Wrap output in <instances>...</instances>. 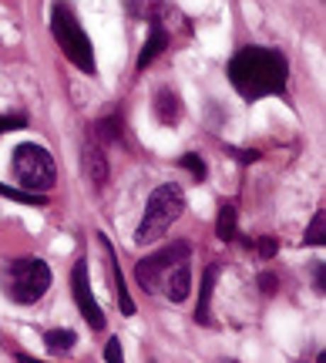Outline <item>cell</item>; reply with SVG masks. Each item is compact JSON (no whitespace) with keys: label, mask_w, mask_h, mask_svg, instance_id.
I'll use <instances>...</instances> for the list:
<instances>
[{"label":"cell","mask_w":326,"mask_h":363,"mask_svg":"<svg viewBox=\"0 0 326 363\" xmlns=\"http://www.w3.org/2000/svg\"><path fill=\"white\" fill-rule=\"evenodd\" d=\"M225 74L246 101H259L269 94H286L289 61L276 48H239L229 57Z\"/></svg>","instance_id":"obj_1"},{"label":"cell","mask_w":326,"mask_h":363,"mask_svg":"<svg viewBox=\"0 0 326 363\" xmlns=\"http://www.w3.org/2000/svg\"><path fill=\"white\" fill-rule=\"evenodd\" d=\"M182 212H185L182 185H175V182L158 185L155 192L148 195V202H145V216H142V222H138V229H135V246H152V242H158V239L179 222Z\"/></svg>","instance_id":"obj_2"},{"label":"cell","mask_w":326,"mask_h":363,"mask_svg":"<svg viewBox=\"0 0 326 363\" xmlns=\"http://www.w3.org/2000/svg\"><path fill=\"white\" fill-rule=\"evenodd\" d=\"M51 34L57 40V48L64 54L71 65L84 71V74H94V48H91V38L88 30L81 27L78 13L71 7V0H54L51 4Z\"/></svg>","instance_id":"obj_3"},{"label":"cell","mask_w":326,"mask_h":363,"mask_svg":"<svg viewBox=\"0 0 326 363\" xmlns=\"http://www.w3.org/2000/svg\"><path fill=\"white\" fill-rule=\"evenodd\" d=\"M0 286H4V293H7L17 306H30V303H38V299L47 293L51 269H47L44 259H17L0 272Z\"/></svg>","instance_id":"obj_4"},{"label":"cell","mask_w":326,"mask_h":363,"mask_svg":"<svg viewBox=\"0 0 326 363\" xmlns=\"http://www.w3.org/2000/svg\"><path fill=\"white\" fill-rule=\"evenodd\" d=\"M11 169H13V179L21 182L27 192L44 195L47 189H54V179H57L51 152L40 148V145H34V142H21L17 148H13Z\"/></svg>","instance_id":"obj_5"},{"label":"cell","mask_w":326,"mask_h":363,"mask_svg":"<svg viewBox=\"0 0 326 363\" xmlns=\"http://www.w3.org/2000/svg\"><path fill=\"white\" fill-rule=\"evenodd\" d=\"M182 259H192V246L179 239V242H169V246L155 249L152 256H145L138 266H135V279L148 289V293H158V286H162V276L175 266V262Z\"/></svg>","instance_id":"obj_6"},{"label":"cell","mask_w":326,"mask_h":363,"mask_svg":"<svg viewBox=\"0 0 326 363\" xmlns=\"http://www.w3.org/2000/svg\"><path fill=\"white\" fill-rule=\"evenodd\" d=\"M71 293H74V303H78L81 316H84V323L91 326V330H105V310L98 306V299L91 293V276H88V262L81 256L74 262V269H71Z\"/></svg>","instance_id":"obj_7"},{"label":"cell","mask_w":326,"mask_h":363,"mask_svg":"<svg viewBox=\"0 0 326 363\" xmlns=\"http://www.w3.org/2000/svg\"><path fill=\"white\" fill-rule=\"evenodd\" d=\"M81 169H84V175H88V182H91L94 189H105L108 185V175H111L108 155H105V148L98 145L94 135H88V138L81 142Z\"/></svg>","instance_id":"obj_8"},{"label":"cell","mask_w":326,"mask_h":363,"mask_svg":"<svg viewBox=\"0 0 326 363\" xmlns=\"http://www.w3.org/2000/svg\"><path fill=\"white\" fill-rule=\"evenodd\" d=\"M189 289H192V269H189V259L175 262V266L162 276V286H158V293H165L169 303H185V299H189Z\"/></svg>","instance_id":"obj_9"},{"label":"cell","mask_w":326,"mask_h":363,"mask_svg":"<svg viewBox=\"0 0 326 363\" xmlns=\"http://www.w3.org/2000/svg\"><path fill=\"white\" fill-rule=\"evenodd\" d=\"M101 242H105L108 269H111V279H115L118 310H121V316H135V303H131V293H128V286H125V272H121V266H118V252H115V246H111V239H108V235H101Z\"/></svg>","instance_id":"obj_10"},{"label":"cell","mask_w":326,"mask_h":363,"mask_svg":"<svg viewBox=\"0 0 326 363\" xmlns=\"http://www.w3.org/2000/svg\"><path fill=\"white\" fill-rule=\"evenodd\" d=\"M165 44H169V30L162 27V21H152V27H148V40H145L142 54H138V71H145V67L152 65L158 54L165 51Z\"/></svg>","instance_id":"obj_11"},{"label":"cell","mask_w":326,"mask_h":363,"mask_svg":"<svg viewBox=\"0 0 326 363\" xmlns=\"http://www.w3.org/2000/svg\"><path fill=\"white\" fill-rule=\"evenodd\" d=\"M155 118L162 125H179V118H182V98L172 88H162L155 94Z\"/></svg>","instance_id":"obj_12"},{"label":"cell","mask_w":326,"mask_h":363,"mask_svg":"<svg viewBox=\"0 0 326 363\" xmlns=\"http://www.w3.org/2000/svg\"><path fill=\"white\" fill-rule=\"evenodd\" d=\"M215 276H219V266H209L206 269V279H202V293H198V310L196 320L202 326H209V303H212V286H215Z\"/></svg>","instance_id":"obj_13"},{"label":"cell","mask_w":326,"mask_h":363,"mask_svg":"<svg viewBox=\"0 0 326 363\" xmlns=\"http://www.w3.org/2000/svg\"><path fill=\"white\" fill-rule=\"evenodd\" d=\"M215 235L222 242H235L239 233H235V208L232 206H222L219 208V219H215Z\"/></svg>","instance_id":"obj_14"},{"label":"cell","mask_w":326,"mask_h":363,"mask_svg":"<svg viewBox=\"0 0 326 363\" xmlns=\"http://www.w3.org/2000/svg\"><path fill=\"white\" fill-rule=\"evenodd\" d=\"M0 199H11V202H21V206H47V195L27 192V189H11L4 182H0Z\"/></svg>","instance_id":"obj_15"},{"label":"cell","mask_w":326,"mask_h":363,"mask_svg":"<svg viewBox=\"0 0 326 363\" xmlns=\"http://www.w3.org/2000/svg\"><path fill=\"white\" fill-rule=\"evenodd\" d=\"M323 239H326V212L320 208V212H313V219H310V229L303 235V246H323Z\"/></svg>","instance_id":"obj_16"},{"label":"cell","mask_w":326,"mask_h":363,"mask_svg":"<svg viewBox=\"0 0 326 363\" xmlns=\"http://www.w3.org/2000/svg\"><path fill=\"white\" fill-rule=\"evenodd\" d=\"M74 343H78V337H74L71 330H47V333H44V347H47V350L64 353V350H71Z\"/></svg>","instance_id":"obj_17"},{"label":"cell","mask_w":326,"mask_h":363,"mask_svg":"<svg viewBox=\"0 0 326 363\" xmlns=\"http://www.w3.org/2000/svg\"><path fill=\"white\" fill-rule=\"evenodd\" d=\"M94 138H105V142H121V118L118 115H105L98 125H94Z\"/></svg>","instance_id":"obj_18"},{"label":"cell","mask_w":326,"mask_h":363,"mask_svg":"<svg viewBox=\"0 0 326 363\" xmlns=\"http://www.w3.org/2000/svg\"><path fill=\"white\" fill-rule=\"evenodd\" d=\"M101 357H105V363H125L121 340H118V337H108V343H105V350H101Z\"/></svg>","instance_id":"obj_19"},{"label":"cell","mask_w":326,"mask_h":363,"mask_svg":"<svg viewBox=\"0 0 326 363\" xmlns=\"http://www.w3.org/2000/svg\"><path fill=\"white\" fill-rule=\"evenodd\" d=\"M185 172H192L196 175V182H206V165H202V158L198 155H182V162H179Z\"/></svg>","instance_id":"obj_20"},{"label":"cell","mask_w":326,"mask_h":363,"mask_svg":"<svg viewBox=\"0 0 326 363\" xmlns=\"http://www.w3.org/2000/svg\"><path fill=\"white\" fill-rule=\"evenodd\" d=\"M27 128V115H0V135Z\"/></svg>","instance_id":"obj_21"},{"label":"cell","mask_w":326,"mask_h":363,"mask_svg":"<svg viewBox=\"0 0 326 363\" xmlns=\"http://www.w3.org/2000/svg\"><path fill=\"white\" fill-rule=\"evenodd\" d=\"M256 252H259L262 259H273L276 252H279V242H276L273 235H262V239H259V246H256Z\"/></svg>","instance_id":"obj_22"},{"label":"cell","mask_w":326,"mask_h":363,"mask_svg":"<svg viewBox=\"0 0 326 363\" xmlns=\"http://www.w3.org/2000/svg\"><path fill=\"white\" fill-rule=\"evenodd\" d=\"M313 283H316V289H320V293H326V266H323V262H316V266H313Z\"/></svg>","instance_id":"obj_23"},{"label":"cell","mask_w":326,"mask_h":363,"mask_svg":"<svg viewBox=\"0 0 326 363\" xmlns=\"http://www.w3.org/2000/svg\"><path fill=\"white\" fill-rule=\"evenodd\" d=\"M232 155L239 158L242 165H249V162H259V152H252V148H246V152H242V148H232Z\"/></svg>","instance_id":"obj_24"},{"label":"cell","mask_w":326,"mask_h":363,"mask_svg":"<svg viewBox=\"0 0 326 363\" xmlns=\"http://www.w3.org/2000/svg\"><path fill=\"white\" fill-rule=\"evenodd\" d=\"M259 289H262V293H276V276L262 272V276H259Z\"/></svg>","instance_id":"obj_25"},{"label":"cell","mask_w":326,"mask_h":363,"mask_svg":"<svg viewBox=\"0 0 326 363\" xmlns=\"http://www.w3.org/2000/svg\"><path fill=\"white\" fill-rule=\"evenodd\" d=\"M17 363H44V360H34V357H27V353H17Z\"/></svg>","instance_id":"obj_26"},{"label":"cell","mask_w":326,"mask_h":363,"mask_svg":"<svg viewBox=\"0 0 326 363\" xmlns=\"http://www.w3.org/2000/svg\"><path fill=\"white\" fill-rule=\"evenodd\" d=\"M316 363H326V350H323V353H320V357H316Z\"/></svg>","instance_id":"obj_27"},{"label":"cell","mask_w":326,"mask_h":363,"mask_svg":"<svg viewBox=\"0 0 326 363\" xmlns=\"http://www.w3.org/2000/svg\"><path fill=\"white\" fill-rule=\"evenodd\" d=\"M219 363H235V360H219Z\"/></svg>","instance_id":"obj_28"}]
</instances>
